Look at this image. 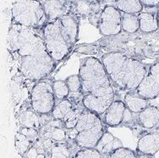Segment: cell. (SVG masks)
I'll return each instance as SVG.
<instances>
[{"label":"cell","mask_w":159,"mask_h":158,"mask_svg":"<svg viewBox=\"0 0 159 158\" xmlns=\"http://www.w3.org/2000/svg\"><path fill=\"white\" fill-rule=\"evenodd\" d=\"M74 107L73 103L68 98L63 99L58 102L52 112V119H58V120H64L65 116L70 112Z\"/></svg>","instance_id":"44dd1931"},{"label":"cell","mask_w":159,"mask_h":158,"mask_svg":"<svg viewBox=\"0 0 159 158\" xmlns=\"http://www.w3.org/2000/svg\"><path fill=\"white\" fill-rule=\"evenodd\" d=\"M33 146V143L28 139L27 137L25 136L24 134L20 132H18L16 135V148L19 155L23 156L25 152Z\"/></svg>","instance_id":"d4e9b609"},{"label":"cell","mask_w":159,"mask_h":158,"mask_svg":"<svg viewBox=\"0 0 159 158\" xmlns=\"http://www.w3.org/2000/svg\"><path fill=\"white\" fill-rule=\"evenodd\" d=\"M126 105L120 100L113 101L106 113H104V122L110 127H117L121 124L125 116Z\"/></svg>","instance_id":"8fae6325"},{"label":"cell","mask_w":159,"mask_h":158,"mask_svg":"<svg viewBox=\"0 0 159 158\" xmlns=\"http://www.w3.org/2000/svg\"><path fill=\"white\" fill-rule=\"evenodd\" d=\"M101 61L113 85L123 91H135L147 74L141 61L124 52H108Z\"/></svg>","instance_id":"3957f363"},{"label":"cell","mask_w":159,"mask_h":158,"mask_svg":"<svg viewBox=\"0 0 159 158\" xmlns=\"http://www.w3.org/2000/svg\"><path fill=\"white\" fill-rule=\"evenodd\" d=\"M37 158H46V155L45 153H39Z\"/></svg>","instance_id":"d6a6232c"},{"label":"cell","mask_w":159,"mask_h":158,"mask_svg":"<svg viewBox=\"0 0 159 158\" xmlns=\"http://www.w3.org/2000/svg\"><path fill=\"white\" fill-rule=\"evenodd\" d=\"M140 124L145 129H152L159 124V107L148 106L139 113Z\"/></svg>","instance_id":"9a60e30c"},{"label":"cell","mask_w":159,"mask_h":158,"mask_svg":"<svg viewBox=\"0 0 159 158\" xmlns=\"http://www.w3.org/2000/svg\"><path fill=\"white\" fill-rule=\"evenodd\" d=\"M75 129L78 131L75 142L80 148H95L105 132L98 113L86 108L80 116Z\"/></svg>","instance_id":"277c9868"},{"label":"cell","mask_w":159,"mask_h":158,"mask_svg":"<svg viewBox=\"0 0 159 158\" xmlns=\"http://www.w3.org/2000/svg\"><path fill=\"white\" fill-rule=\"evenodd\" d=\"M12 23L38 28L47 24V15L43 3L38 0H16L11 9Z\"/></svg>","instance_id":"5b68a950"},{"label":"cell","mask_w":159,"mask_h":158,"mask_svg":"<svg viewBox=\"0 0 159 158\" xmlns=\"http://www.w3.org/2000/svg\"><path fill=\"white\" fill-rule=\"evenodd\" d=\"M157 21H158V25H159V10L157 11Z\"/></svg>","instance_id":"836d02e7"},{"label":"cell","mask_w":159,"mask_h":158,"mask_svg":"<svg viewBox=\"0 0 159 158\" xmlns=\"http://www.w3.org/2000/svg\"><path fill=\"white\" fill-rule=\"evenodd\" d=\"M113 1H114V2H116V1H118V0H113Z\"/></svg>","instance_id":"d590c367"},{"label":"cell","mask_w":159,"mask_h":158,"mask_svg":"<svg viewBox=\"0 0 159 158\" xmlns=\"http://www.w3.org/2000/svg\"><path fill=\"white\" fill-rule=\"evenodd\" d=\"M61 23V33L67 42L69 46L72 48L78 40L79 25L75 19L71 15H64L60 18Z\"/></svg>","instance_id":"30bf717a"},{"label":"cell","mask_w":159,"mask_h":158,"mask_svg":"<svg viewBox=\"0 0 159 158\" xmlns=\"http://www.w3.org/2000/svg\"><path fill=\"white\" fill-rule=\"evenodd\" d=\"M122 30L126 33L133 34L140 30L139 17L132 14L122 15Z\"/></svg>","instance_id":"ffe728a7"},{"label":"cell","mask_w":159,"mask_h":158,"mask_svg":"<svg viewBox=\"0 0 159 158\" xmlns=\"http://www.w3.org/2000/svg\"><path fill=\"white\" fill-rule=\"evenodd\" d=\"M141 3L147 7H155L159 4V0H140Z\"/></svg>","instance_id":"1f68e13d"},{"label":"cell","mask_w":159,"mask_h":158,"mask_svg":"<svg viewBox=\"0 0 159 158\" xmlns=\"http://www.w3.org/2000/svg\"><path fill=\"white\" fill-rule=\"evenodd\" d=\"M81 80V104L87 110L104 114L114 101V89L103 64L95 57L81 62L79 70Z\"/></svg>","instance_id":"7a4b0ae2"},{"label":"cell","mask_w":159,"mask_h":158,"mask_svg":"<svg viewBox=\"0 0 159 158\" xmlns=\"http://www.w3.org/2000/svg\"><path fill=\"white\" fill-rule=\"evenodd\" d=\"M55 95L52 85L41 80L34 85L31 91V106L39 115L52 113L55 105Z\"/></svg>","instance_id":"52a82bcc"},{"label":"cell","mask_w":159,"mask_h":158,"mask_svg":"<svg viewBox=\"0 0 159 158\" xmlns=\"http://www.w3.org/2000/svg\"><path fill=\"white\" fill-rule=\"evenodd\" d=\"M98 27L104 37L119 35L122 30V15L120 11L112 5L104 7Z\"/></svg>","instance_id":"ba28073f"},{"label":"cell","mask_w":159,"mask_h":158,"mask_svg":"<svg viewBox=\"0 0 159 158\" xmlns=\"http://www.w3.org/2000/svg\"><path fill=\"white\" fill-rule=\"evenodd\" d=\"M17 120L22 127L32 128L39 129L41 127L39 114L34 110H25L24 112L19 113Z\"/></svg>","instance_id":"ac0fdd59"},{"label":"cell","mask_w":159,"mask_h":158,"mask_svg":"<svg viewBox=\"0 0 159 158\" xmlns=\"http://www.w3.org/2000/svg\"><path fill=\"white\" fill-rule=\"evenodd\" d=\"M138 151L145 155L154 156L159 151V134L148 133L138 141Z\"/></svg>","instance_id":"4fadbf2b"},{"label":"cell","mask_w":159,"mask_h":158,"mask_svg":"<svg viewBox=\"0 0 159 158\" xmlns=\"http://www.w3.org/2000/svg\"><path fill=\"white\" fill-rule=\"evenodd\" d=\"M120 147H123L122 142L118 138L113 136L111 133L105 131L95 148H97L102 154L110 155L115 150Z\"/></svg>","instance_id":"5bb4252c"},{"label":"cell","mask_w":159,"mask_h":158,"mask_svg":"<svg viewBox=\"0 0 159 158\" xmlns=\"http://www.w3.org/2000/svg\"><path fill=\"white\" fill-rule=\"evenodd\" d=\"M43 36L48 52L56 63L63 60L70 51L61 33L60 18L48 22L43 26Z\"/></svg>","instance_id":"8992f818"},{"label":"cell","mask_w":159,"mask_h":158,"mask_svg":"<svg viewBox=\"0 0 159 158\" xmlns=\"http://www.w3.org/2000/svg\"><path fill=\"white\" fill-rule=\"evenodd\" d=\"M135 92L147 100L159 97V63L151 66Z\"/></svg>","instance_id":"9c48e42d"},{"label":"cell","mask_w":159,"mask_h":158,"mask_svg":"<svg viewBox=\"0 0 159 158\" xmlns=\"http://www.w3.org/2000/svg\"><path fill=\"white\" fill-rule=\"evenodd\" d=\"M83 110L84 109H81L80 106H74L72 110L65 116V118L63 120L64 128L66 129H71L75 128L80 119V116L83 112Z\"/></svg>","instance_id":"cb8c5ba5"},{"label":"cell","mask_w":159,"mask_h":158,"mask_svg":"<svg viewBox=\"0 0 159 158\" xmlns=\"http://www.w3.org/2000/svg\"><path fill=\"white\" fill-rule=\"evenodd\" d=\"M140 21V30L143 33H152L158 30L157 17L152 13L141 12L138 15Z\"/></svg>","instance_id":"2e32d148"},{"label":"cell","mask_w":159,"mask_h":158,"mask_svg":"<svg viewBox=\"0 0 159 158\" xmlns=\"http://www.w3.org/2000/svg\"><path fill=\"white\" fill-rule=\"evenodd\" d=\"M72 10L75 15L81 18L89 17L92 14L91 2L86 0H75L72 5Z\"/></svg>","instance_id":"7402d4cb"},{"label":"cell","mask_w":159,"mask_h":158,"mask_svg":"<svg viewBox=\"0 0 159 158\" xmlns=\"http://www.w3.org/2000/svg\"><path fill=\"white\" fill-rule=\"evenodd\" d=\"M39 154V152L37 151V149L34 146H32L27 151L25 152V154L23 156L24 158H37V156Z\"/></svg>","instance_id":"4dcf8cb0"},{"label":"cell","mask_w":159,"mask_h":158,"mask_svg":"<svg viewBox=\"0 0 159 158\" xmlns=\"http://www.w3.org/2000/svg\"><path fill=\"white\" fill-rule=\"evenodd\" d=\"M86 1H91V0H86Z\"/></svg>","instance_id":"8d00e7d4"},{"label":"cell","mask_w":159,"mask_h":158,"mask_svg":"<svg viewBox=\"0 0 159 158\" xmlns=\"http://www.w3.org/2000/svg\"><path fill=\"white\" fill-rule=\"evenodd\" d=\"M75 158H102L97 148H81L75 153Z\"/></svg>","instance_id":"4316f807"},{"label":"cell","mask_w":159,"mask_h":158,"mask_svg":"<svg viewBox=\"0 0 159 158\" xmlns=\"http://www.w3.org/2000/svg\"><path fill=\"white\" fill-rule=\"evenodd\" d=\"M43 6L49 20L59 19L67 15L68 6L64 0H45Z\"/></svg>","instance_id":"7c38bea8"},{"label":"cell","mask_w":159,"mask_h":158,"mask_svg":"<svg viewBox=\"0 0 159 158\" xmlns=\"http://www.w3.org/2000/svg\"><path fill=\"white\" fill-rule=\"evenodd\" d=\"M71 149L64 142H56L50 151V158H70Z\"/></svg>","instance_id":"603a6c76"},{"label":"cell","mask_w":159,"mask_h":158,"mask_svg":"<svg viewBox=\"0 0 159 158\" xmlns=\"http://www.w3.org/2000/svg\"><path fill=\"white\" fill-rule=\"evenodd\" d=\"M156 157L157 158H159V151L156 153Z\"/></svg>","instance_id":"e575fe53"},{"label":"cell","mask_w":159,"mask_h":158,"mask_svg":"<svg viewBox=\"0 0 159 158\" xmlns=\"http://www.w3.org/2000/svg\"><path fill=\"white\" fill-rule=\"evenodd\" d=\"M52 89L55 97L58 99H65L70 93L69 86L65 80H55L52 83Z\"/></svg>","instance_id":"484cf974"},{"label":"cell","mask_w":159,"mask_h":158,"mask_svg":"<svg viewBox=\"0 0 159 158\" xmlns=\"http://www.w3.org/2000/svg\"><path fill=\"white\" fill-rule=\"evenodd\" d=\"M19 132H20L23 134L25 136H26L31 140L32 143H35L37 140H39V133H38V129L32 128H26V127H22Z\"/></svg>","instance_id":"f546056e"},{"label":"cell","mask_w":159,"mask_h":158,"mask_svg":"<svg viewBox=\"0 0 159 158\" xmlns=\"http://www.w3.org/2000/svg\"><path fill=\"white\" fill-rule=\"evenodd\" d=\"M115 4L117 9L124 14L135 15L143 9V4L140 0H118Z\"/></svg>","instance_id":"d6986e66"},{"label":"cell","mask_w":159,"mask_h":158,"mask_svg":"<svg viewBox=\"0 0 159 158\" xmlns=\"http://www.w3.org/2000/svg\"><path fill=\"white\" fill-rule=\"evenodd\" d=\"M109 158H137V156L131 150L120 147L109 155Z\"/></svg>","instance_id":"f1b7e54d"},{"label":"cell","mask_w":159,"mask_h":158,"mask_svg":"<svg viewBox=\"0 0 159 158\" xmlns=\"http://www.w3.org/2000/svg\"><path fill=\"white\" fill-rule=\"evenodd\" d=\"M65 81L67 83L70 91L71 93H79L80 92L81 90V80H80V77L79 74H74L68 77L67 79H65Z\"/></svg>","instance_id":"83f0119b"},{"label":"cell","mask_w":159,"mask_h":158,"mask_svg":"<svg viewBox=\"0 0 159 158\" xmlns=\"http://www.w3.org/2000/svg\"><path fill=\"white\" fill-rule=\"evenodd\" d=\"M125 103L126 107L133 113H140L148 106V100L141 97L136 92H129L125 96Z\"/></svg>","instance_id":"e0dca14e"},{"label":"cell","mask_w":159,"mask_h":158,"mask_svg":"<svg viewBox=\"0 0 159 158\" xmlns=\"http://www.w3.org/2000/svg\"><path fill=\"white\" fill-rule=\"evenodd\" d=\"M8 48L25 79L40 80L55 68L56 62L48 52L43 36L37 29L12 23L8 35Z\"/></svg>","instance_id":"6da1fadb"}]
</instances>
